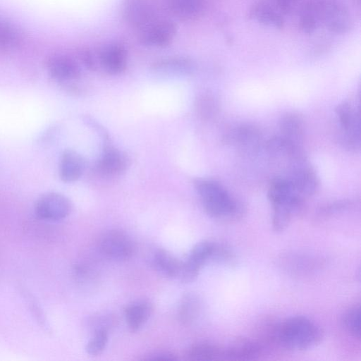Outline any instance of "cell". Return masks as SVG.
Wrapping results in <instances>:
<instances>
[{
  "label": "cell",
  "mask_w": 361,
  "mask_h": 361,
  "mask_svg": "<svg viewBox=\"0 0 361 361\" xmlns=\"http://www.w3.org/2000/svg\"><path fill=\"white\" fill-rule=\"evenodd\" d=\"M352 25L348 10L338 0H310L300 10L299 27L305 34L313 33L320 26L336 34H344Z\"/></svg>",
  "instance_id": "1"
},
{
  "label": "cell",
  "mask_w": 361,
  "mask_h": 361,
  "mask_svg": "<svg viewBox=\"0 0 361 361\" xmlns=\"http://www.w3.org/2000/svg\"><path fill=\"white\" fill-rule=\"evenodd\" d=\"M272 338L284 349L304 350L319 344L323 338V331L307 317L295 316L284 319L276 326Z\"/></svg>",
  "instance_id": "2"
},
{
  "label": "cell",
  "mask_w": 361,
  "mask_h": 361,
  "mask_svg": "<svg viewBox=\"0 0 361 361\" xmlns=\"http://www.w3.org/2000/svg\"><path fill=\"white\" fill-rule=\"evenodd\" d=\"M267 197L273 208L272 228L276 233L283 232L293 216L302 208L305 199L285 176L276 177L271 181Z\"/></svg>",
  "instance_id": "3"
},
{
  "label": "cell",
  "mask_w": 361,
  "mask_h": 361,
  "mask_svg": "<svg viewBox=\"0 0 361 361\" xmlns=\"http://www.w3.org/2000/svg\"><path fill=\"white\" fill-rule=\"evenodd\" d=\"M194 184L203 207L210 216L229 219L240 215L239 203L220 183L209 178H197Z\"/></svg>",
  "instance_id": "4"
},
{
  "label": "cell",
  "mask_w": 361,
  "mask_h": 361,
  "mask_svg": "<svg viewBox=\"0 0 361 361\" xmlns=\"http://www.w3.org/2000/svg\"><path fill=\"white\" fill-rule=\"evenodd\" d=\"M233 258L232 252L226 246L209 240H202L194 245L186 260L182 262L178 279L184 283L192 282L208 261L231 262Z\"/></svg>",
  "instance_id": "5"
},
{
  "label": "cell",
  "mask_w": 361,
  "mask_h": 361,
  "mask_svg": "<svg viewBox=\"0 0 361 361\" xmlns=\"http://www.w3.org/2000/svg\"><path fill=\"white\" fill-rule=\"evenodd\" d=\"M335 111L341 144L348 149L359 150L360 147L359 110L348 102H343L337 106Z\"/></svg>",
  "instance_id": "6"
},
{
  "label": "cell",
  "mask_w": 361,
  "mask_h": 361,
  "mask_svg": "<svg viewBox=\"0 0 361 361\" xmlns=\"http://www.w3.org/2000/svg\"><path fill=\"white\" fill-rule=\"evenodd\" d=\"M71 211V203L63 195L50 192L42 195L35 205L36 216L42 220L56 221L66 218Z\"/></svg>",
  "instance_id": "7"
},
{
  "label": "cell",
  "mask_w": 361,
  "mask_h": 361,
  "mask_svg": "<svg viewBox=\"0 0 361 361\" xmlns=\"http://www.w3.org/2000/svg\"><path fill=\"white\" fill-rule=\"evenodd\" d=\"M99 247L105 256L120 261L130 258L135 250L130 237L117 230L103 233L99 240Z\"/></svg>",
  "instance_id": "8"
},
{
  "label": "cell",
  "mask_w": 361,
  "mask_h": 361,
  "mask_svg": "<svg viewBox=\"0 0 361 361\" xmlns=\"http://www.w3.org/2000/svg\"><path fill=\"white\" fill-rule=\"evenodd\" d=\"M139 32L142 44L161 47L171 42L176 33V27L169 20L157 18L139 30Z\"/></svg>",
  "instance_id": "9"
},
{
  "label": "cell",
  "mask_w": 361,
  "mask_h": 361,
  "mask_svg": "<svg viewBox=\"0 0 361 361\" xmlns=\"http://www.w3.org/2000/svg\"><path fill=\"white\" fill-rule=\"evenodd\" d=\"M285 177L305 200L313 195L319 187L318 177L306 159L290 166Z\"/></svg>",
  "instance_id": "10"
},
{
  "label": "cell",
  "mask_w": 361,
  "mask_h": 361,
  "mask_svg": "<svg viewBox=\"0 0 361 361\" xmlns=\"http://www.w3.org/2000/svg\"><path fill=\"white\" fill-rule=\"evenodd\" d=\"M226 143L235 147L245 153L255 152L262 141L259 130L253 126L242 124L230 129L225 135Z\"/></svg>",
  "instance_id": "11"
},
{
  "label": "cell",
  "mask_w": 361,
  "mask_h": 361,
  "mask_svg": "<svg viewBox=\"0 0 361 361\" xmlns=\"http://www.w3.org/2000/svg\"><path fill=\"white\" fill-rule=\"evenodd\" d=\"M94 55V68L97 64L106 73L118 74L122 73L127 65V52L125 48L118 44H109L102 47Z\"/></svg>",
  "instance_id": "12"
},
{
  "label": "cell",
  "mask_w": 361,
  "mask_h": 361,
  "mask_svg": "<svg viewBox=\"0 0 361 361\" xmlns=\"http://www.w3.org/2000/svg\"><path fill=\"white\" fill-rule=\"evenodd\" d=\"M123 16L128 24L139 30L157 18L154 8L149 0L126 1Z\"/></svg>",
  "instance_id": "13"
},
{
  "label": "cell",
  "mask_w": 361,
  "mask_h": 361,
  "mask_svg": "<svg viewBox=\"0 0 361 361\" xmlns=\"http://www.w3.org/2000/svg\"><path fill=\"white\" fill-rule=\"evenodd\" d=\"M283 13L271 0H259L253 4L249 11L250 18L264 25L281 29L284 25Z\"/></svg>",
  "instance_id": "14"
},
{
  "label": "cell",
  "mask_w": 361,
  "mask_h": 361,
  "mask_svg": "<svg viewBox=\"0 0 361 361\" xmlns=\"http://www.w3.org/2000/svg\"><path fill=\"white\" fill-rule=\"evenodd\" d=\"M47 68L49 75L60 82H71L79 78L80 70L77 63L71 58L58 55L51 57Z\"/></svg>",
  "instance_id": "15"
},
{
  "label": "cell",
  "mask_w": 361,
  "mask_h": 361,
  "mask_svg": "<svg viewBox=\"0 0 361 361\" xmlns=\"http://www.w3.org/2000/svg\"><path fill=\"white\" fill-rule=\"evenodd\" d=\"M280 136L301 147L305 135V123L302 117L295 112H288L279 121Z\"/></svg>",
  "instance_id": "16"
},
{
  "label": "cell",
  "mask_w": 361,
  "mask_h": 361,
  "mask_svg": "<svg viewBox=\"0 0 361 361\" xmlns=\"http://www.w3.org/2000/svg\"><path fill=\"white\" fill-rule=\"evenodd\" d=\"M128 165V158L123 152L113 147H106L98 161L97 168L105 175L116 176L124 172Z\"/></svg>",
  "instance_id": "17"
},
{
  "label": "cell",
  "mask_w": 361,
  "mask_h": 361,
  "mask_svg": "<svg viewBox=\"0 0 361 361\" xmlns=\"http://www.w3.org/2000/svg\"><path fill=\"white\" fill-rule=\"evenodd\" d=\"M84 167V160L80 154L75 150L66 149L60 157L59 176L64 182H74L82 176Z\"/></svg>",
  "instance_id": "18"
},
{
  "label": "cell",
  "mask_w": 361,
  "mask_h": 361,
  "mask_svg": "<svg viewBox=\"0 0 361 361\" xmlns=\"http://www.w3.org/2000/svg\"><path fill=\"white\" fill-rule=\"evenodd\" d=\"M168 9L181 20H192L204 12L206 0H166Z\"/></svg>",
  "instance_id": "19"
},
{
  "label": "cell",
  "mask_w": 361,
  "mask_h": 361,
  "mask_svg": "<svg viewBox=\"0 0 361 361\" xmlns=\"http://www.w3.org/2000/svg\"><path fill=\"white\" fill-rule=\"evenodd\" d=\"M262 350V346L258 343L247 339H240L225 348L226 360L256 359L261 355Z\"/></svg>",
  "instance_id": "20"
},
{
  "label": "cell",
  "mask_w": 361,
  "mask_h": 361,
  "mask_svg": "<svg viewBox=\"0 0 361 361\" xmlns=\"http://www.w3.org/2000/svg\"><path fill=\"white\" fill-rule=\"evenodd\" d=\"M153 311L152 305L147 301H137L125 309V317L132 331L139 330L149 319Z\"/></svg>",
  "instance_id": "21"
},
{
  "label": "cell",
  "mask_w": 361,
  "mask_h": 361,
  "mask_svg": "<svg viewBox=\"0 0 361 361\" xmlns=\"http://www.w3.org/2000/svg\"><path fill=\"white\" fill-rule=\"evenodd\" d=\"M153 264L161 274L169 278H178L182 262L165 250H157L153 257Z\"/></svg>",
  "instance_id": "22"
},
{
  "label": "cell",
  "mask_w": 361,
  "mask_h": 361,
  "mask_svg": "<svg viewBox=\"0 0 361 361\" xmlns=\"http://www.w3.org/2000/svg\"><path fill=\"white\" fill-rule=\"evenodd\" d=\"M152 69L163 75H185L192 70V62L183 57H171L161 59L152 66Z\"/></svg>",
  "instance_id": "23"
},
{
  "label": "cell",
  "mask_w": 361,
  "mask_h": 361,
  "mask_svg": "<svg viewBox=\"0 0 361 361\" xmlns=\"http://www.w3.org/2000/svg\"><path fill=\"white\" fill-rule=\"evenodd\" d=\"M186 356L191 360H226V351L225 348L204 343L190 347Z\"/></svg>",
  "instance_id": "24"
},
{
  "label": "cell",
  "mask_w": 361,
  "mask_h": 361,
  "mask_svg": "<svg viewBox=\"0 0 361 361\" xmlns=\"http://www.w3.org/2000/svg\"><path fill=\"white\" fill-rule=\"evenodd\" d=\"M200 309L198 299L193 295H185L179 308V319L185 325L191 324L197 317Z\"/></svg>",
  "instance_id": "25"
},
{
  "label": "cell",
  "mask_w": 361,
  "mask_h": 361,
  "mask_svg": "<svg viewBox=\"0 0 361 361\" xmlns=\"http://www.w3.org/2000/svg\"><path fill=\"white\" fill-rule=\"evenodd\" d=\"M196 110L198 115L204 120L212 119L218 111V103L210 94H202L196 101Z\"/></svg>",
  "instance_id": "26"
},
{
  "label": "cell",
  "mask_w": 361,
  "mask_h": 361,
  "mask_svg": "<svg viewBox=\"0 0 361 361\" xmlns=\"http://www.w3.org/2000/svg\"><path fill=\"white\" fill-rule=\"evenodd\" d=\"M343 323L347 331L354 338H360V308L355 305L347 310L343 317Z\"/></svg>",
  "instance_id": "27"
},
{
  "label": "cell",
  "mask_w": 361,
  "mask_h": 361,
  "mask_svg": "<svg viewBox=\"0 0 361 361\" xmlns=\"http://www.w3.org/2000/svg\"><path fill=\"white\" fill-rule=\"evenodd\" d=\"M20 40V34L12 25L0 20V47L11 48Z\"/></svg>",
  "instance_id": "28"
},
{
  "label": "cell",
  "mask_w": 361,
  "mask_h": 361,
  "mask_svg": "<svg viewBox=\"0 0 361 361\" xmlns=\"http://www.w3.org/2000/svg\"><path fill=\"white\" fill-rule=\"evenodd\" d=\"M107 341V331L103 329H97L87 343V353L92 356L99 355L104 350Z\"/></svg>",
  "instance_id": "29"
},
{
  "label": "cell",
  "mask_w": 361,
  "mask_h": 361,
  "mask_svg": "<svg viewBox=\"0 0 361 361\" xmlns=\"http://www.w3.org/2000/svg\"><path fill=\"white\" fill-rule=\"evenodd\" d=\"M274 4L285 15L291 12L301 0H271Z\"/></svg>",
  "instance_id": "30"
},
{
  "label": "cell",
  "mask_w": 361,
  "mask_h": 361,
  "mask_svg": "<svg viewBox=\"0 0 361 361\" xmlns=\"http://www.w3.org/2000/svg\"><path fill=\"white\" fill-rule=\"evenodd\" d=\"M150 360H176L177 357L172 353H159L153 355L152 357L149 358Z\"/></svg>",
  "instance_id": "31"
}]
</instances>
